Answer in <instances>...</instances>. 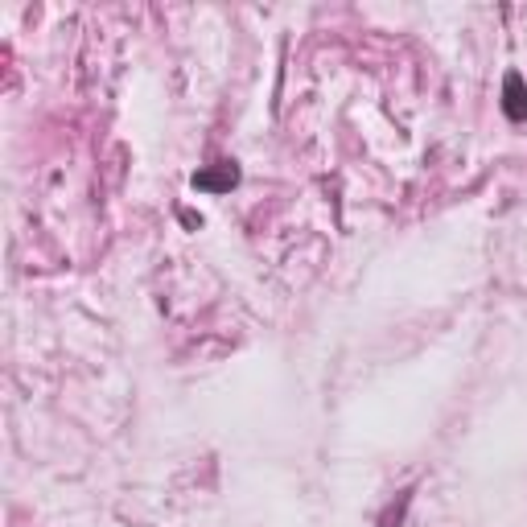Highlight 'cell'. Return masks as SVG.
Here are the masks:
<instances>
[{"label": "cell", "mask_w": 527, "mask_h": 527, "mask_svg": "<svg viewBox=\"0 0 527 527\" xmlns=\"http://www.w3.org/2000/svg\"><path fill=\"white\" fill-rule=\"evenodd\" d=\"M190 182H194V190H202V194H227V190L239 186V165H235V161H215V165L198 169Z\"/></svg>", "instance_id": "obj_1"}, {"label": "cell", "mask_w": 527, "mask_h": 527, "mask_svg": "<svg viewBox=\"0 0 527 527\" xmlns=\"http://www.w3.org/2000/svg\"><path fill=\"white\" fill-rule=\"evenodd\" d=\"M503 116L511 124L527 120V79L519 75V70H511V75L503 79Z\"/></svg>", "instance_id": "obj_2"}, {"label": "cell", "mask_w": 527, "mask_h": 527, "mask_svg": "<svg viewBox=\"0 0 527 527\" xmlns=\"http://www.w3.org/2000/svg\"><path fill=\"white\" fill-rule=\"evenodd\" d=\"M412 495H416L412 486H408V490H400V499L383 507V515H379V523H375V527H404V515H408V507H412Z\"/></svg>", "instance_id": "obj_3"}]
</instances>
